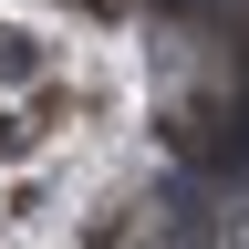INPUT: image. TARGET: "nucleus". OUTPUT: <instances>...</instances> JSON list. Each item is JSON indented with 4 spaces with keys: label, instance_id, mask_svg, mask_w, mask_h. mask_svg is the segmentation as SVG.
<instances>
[{
    "label": "nucleus",
    "instance_id": "obj_1",
    "mask_svg": "<svg viewBox=\"0 0 249 249\" xmlns=\"http://www.w3.org/2000/svg\"><path fill=\"white\" fill-rule=\"evenodd\" d=\"M177 145L197 156V166L239 177V104H187V114H177Z\"/></svg>",
    "mask_w": 249,
    "mask_h": 249
},
{
    "label": "nucleus",
    "instance_id": "obj_2",
    "mask_svg": "<svg viewBox=\"0 0 249 249\" xmlns=\"http://www.w3.org/2000/svg\"><path fill=\"white\" fill-rule=\"evenodd\" d=\"M31 73H42V42H31V31H11V21H0V83H31Z\"/></svg>",
    "mask_w": 249,
    "mask_h": 249
},
{
    "label": "nucleus",
    "instance_id": "obj_3",
    "mask_svg": "<svg viewBox=\"0 0 249 249\" xmlns=\"http://www.w3.org/2000/svg\"><path fill=\"white\" fill-rule=\"evenodd\" d=\"M21 145H31V124H21V114H0V156H21Z\"/></svg>",
    "mask_w": 249,
    "mask_h": 249
},
{
    "label": "nucleus",
    "instance_id": "obj_4",
    "mask_svg": "<svg viewBox=\"0 0 249 249\" xmlns=\"http://www.w3.org/2000/svg\"><path fill=\"white\" fill-rule=\"evenodd\" d=\"M177 11H229V0H177Z\"/></svg>",
    "mask_w": 249,
    "mask_h": 249
}]
</instances>
